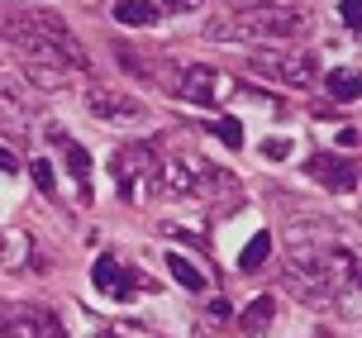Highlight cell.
I'll return each mask as SVG.
<instances>
[{
  "label": "cell",
  "instance_id": "obj_13",
  "mask_svg": "<svg viewBox=\"0 0 362 338\" xmlns=\"http://www.w3.org/2000/svg\"><path fill=\"white\" fill-rule=\"evenodd\" d=\"M57 143H62V158H67V167H72V177L86 186V196H90V158H86V148L76 139H67V134H53Z\"/></svg>",
  "mask_w": 362,
  "mask_h": 338
},
{
  "label": "cell",
  "instance_id": "obj_11",
  "mask_svg": "<svg viewBox=\"0 0 362 338\" xmlns=\"http://www.w3.org/2000/svg\"><path fill=\"white\" fill-rule=\"evenodd\" d=\"M224 91L229 86H224V76L215 67H181L177 76V95H186L191 105H215Z\"/></svg>",
  "mask_w": 362,
  "mask_h": 338
},
{
  "label": "cell",
  "instance_id": "obj_10",
  "mask_svg": "<svg viewBox=\"0 0 362 338\" xmlns=\"http://www.w3.org/2000/svg\"><path fill=\"white\" fill-rule=\"evenodd\" d=\"M90 281H95V291L110 296V301H129V291H148V276H139L134 267L115 262V257H100V262L90 267Z\"/></svg>",
  "mask_w": 362,
  "mask_h": 338
},
{
  "label": "cell",
  "instance_id": "obj_14",
  "mask_svg": "<svg viewBox=\"0 0 362 338\" xmlns=\"http://www.w3.org/2000/svg\"><path fill=\"white\" fill-rule=\"evenodd\" d=\"M325 86H329V95H334V100H358V95H362V71L334 67V71L325 76Z\"/></svg>",
  "mask_w": 362,
  "mask_h": 338
},
{
  "label": "cell",
  "instance_id": "obj_20",
  "mask_svg": "<svg viewBox=\"0 0 362 338\" xmlns=\"http://www.w3.org/2000/svg\"><path fill=\"white\" fill-rule=\"evenodd\" d=\"M210 134H219L229 148H243V129H238L234 120H219V124H210Z\"/></svg>",
  "mask_w": 362,
  "mask_h": 338
},
{
  "label": "cell",
  "instance_id": "obj_28",
  "mask_svg": "<svg viewBox=\"0 0 362 338\" xmlns=\"http://www.w3.org/2000/svg\"><path fill=\"white\" fill-rule=\"evenodd\" d=\"M315 338H334V334H315Z\"/></svg>",
  "mask_w": 362,
  "mask_h": 338
},
{
  "label": "cell",
  "instance_id": "obj_18",
  "mask_svg": "<svg viewBox=\"0 0 362 338\" xmlns=\"http://www.w3.org/2000/svg\"><path fill=\"white\" fill-rule=\"evenodd\" d=\"M24 71H29V81L43 86V91H62L67 81H72V71H62V67H38V62H29Z\"/></svg>",
  "mask_w": 362,
  "mask_h": 338
},
{
  "label": "cell",
  "instance_id": "obj_3",
  "mask_svg": "<svg viewBox=\"0 0 362 338\" xmlns=\"http://www.w3.org/2000/svg\"><path fill=\"white\" fill-rule=\"evenodd\" d=\"M153 181L172 200H234L238 196V181L224 167H215L210 158H200V153H177V158L158 162Z\"/></svg>",
  "mask_w": 362,
  "mask_h": 338
},
{
  "label": "cell",
  "instance_id": "obj_12",
  "mask_svg": "<svg viewBox=\"0 0 362 338\" xmlns=\"http://www.w3.org/2000/svg\"><path fill=\"white\" fill-rule=\"evenodd\" d=\"M115 19L134 24V29H148V24H158V5H148V0H115Z\"/></svg>",
  "mask_w": 362,
  "mask_h": 338
},
{
  "label": "cell",
  "instance_id": "obj_26",
  "mask_svg": "<svg viewBox=\"0 0 362 338\" xmlns=\"http://www.w3.org/2000/svg\"><path fill=\"white\" fill-rule=\"evenodd\" d=\"M262 153H267V158H272V162H276V158H286V143H276V139H272V143H267V148H262Z\"/></svg>",
  "mask_w": 362,
  "mask_h": 338
},
{
  "label": "cell",
  "instance_id": "obj_8",
  "mask_svg": "<svg viewBox=\"0 0 362 338\" xmlns=\"http://www.w3.org/2000/svg\"><path fill=\"white\" fill-rule=\"evenodd\" d=\"M86 110L100 120V124H139V120L148 115L134 95H124V91H115V86H90L86 91Z\"/></svg>",
  "mask_w": 362,
  "mask_h": 338
},
{
  "label": "cell",
  "instance_id": "obj_5",
  "mask_svg": "<svg viewBox=\"0 0 362 338\" xmlns=\"http://www.w3.org/2000/svg\"><path fill=\"white\" fill-rule=\"evenodd\" d=\"M253 67L272 81H286V86H310L315 81V57L305 48H257L253 53Z\"/></svg>",
  "mask_w": 362,
  "mask_h": 338
},
{
  "label": "cell",
  "instance_id": "obj_17",
  "mask_svg": "<svg viewBox=\"0 0 362 338\" xmlns=\"http://www.w3.org/2000/svg\"><path fill=\"white\" fill-rule=\"evenodd\" d=\"M167 272H172V276H177L186 291H205V276H200V272L191 267V262H186L181 252H167Z\"/></svg>",
  "mask_w": 362,
  "mask_h": 338
},
{
  "label": "cell",
  "instance_id": "obj_27",
  "mask_svg": "<svg viewBox=\"0 0 362 338\" xmlns=\"http://www.w3.org/2000/svg\"><path fill=\"white\" fill-rule=\"evenodd\" d=\"M100 338H119V334H110V329H105V334H100Z\"/></svg>",
  "mask_w": 362,
  "mask_h": 338
},
{
  "label": "cell",
  "instance_id": "obj_19",
  "mask_svg": "<svg viewBox=\"0 0 362 338\" xmlns=\"http://www.w3.org/2000/svg\"><path fill=\"white\" fill-rule=\"evenodd\" d=\"M115 57H119V67L124 71H134V76H144V81H153V62H148L144 53H134V48H124V43H115Z\"/></svg>",
  "mask_w": 362,
  "mask_h": 338
},
{
  "label": "cell",
  "instance_id": "obj_9",
  "mask_svg": "<svg viewBox=\"0 0 362 338\" xmlns=\"http://www.w3.org/2000/svg\"><path fill=\"white\" fill-rule=\"evenodd\" d=\"M310 177H320V186H329V191H339V196H348V191H358L362 181V167L358 162L339 158V153H315V158L305 162Z\"/></svg>",
  "mask_w": 362,
  "mask_h": 338
},
{
  "label": "cell",
  "instance_id": "obj_16",
  "mask_svg": "<svg viewBox=\"0 0 362 338\" xmlns=\"http://www.w3.org/2000/svg\"><path fill=\"white\" fill-rule=\"evenodd\" d=\"M267 252H272V233H253L248 248L238 252V272H257L262 262H267Z\"/></svg>",
  "mask_w": 362,
  "mask_h": 338
},
{
  "label": "cell",
  "instance_id": "obj_4",
  "mask_svg": "<svg viewBox=\"0 0 362 338\" xmlns=\"http://www.w3.org/2000/svg\"><path fill=\"white\" fill-rule=\"evenodd\" d=\"M310 24L305 10H296V5H262V10H243L238 19H215L210 24V38H291L300 34Z\"/></svg>",
  "mask_w": 362,
  "mask_h": 338
},
{
  "label": "cell",
  "instance_id": "obj_22",
  "mask_svg": "<svg viewBox=\"0 0 362 338\" xmlns=\"http://www.w3.org/2000/svg\"><path fill=\"white\" fill-rule=\"evenodd\" d=\"M163 10H172V15H186V10H200V0H163Z\"/></svg>",
  "mask_w": 362,
  "mask_h": 338
},
{
  "label": "cell",
  "instance_id": "obj_24",
  "mask_svg": "<svg viewBox=\"0 0 362 338\" xmlns=\"http://www.w3.org/2000/svg\"><path fill=\"white\" fill-rule=\"evenodd\" d=\"M15 167H19V158L10 153V148H0V172H15Z\"/></svg>",
  "mask_w": 362,
  "mask_h": 338
},
{
  "label": "cell",
  "instance_id": "obj_1",
  "mask_svg": "<svg viewBox=\"0 0 362 338\" xmlns=\"http://www.w3.org/2000/svg\"><path fill=\"white\" fill-rule=\"evenodd\" d=\"M0 38H10L38 67H62V71L86 67L81 43L72 38L67 19L53 15V10H0Z\"/></svg>",
  "mask_w": 362,
  "mask_h": 338
},
{
  "label": "cell",
  "instance_id": "obj_21",
  "mask_svg": "<svg viewBox=\"0 0 362 338\" xmlns=\"http://www.w3.org/2000/svg\"><path fill=\"white\" fill-rule=\"evenodd\" d=\"M29 172H34L38 191H48V196H53V167H48V162H34V167H29Z\"/></svg>",
  "mask_w": 362,
  "mask_h": 338
},
{
  "label": "cell",
  "instance_id": "obj_29",
  "mask_svg": "<svg viewBox=\"0 0 362 338\" xmlns=\"http://www.w3.org/2000/svg\"><path fill=\"white\" fill-rule=\"evenodd\" d=\"M0 248H5V238H0Z\"/></svg>",
  "mask_w": 362,
  "mask_h": 338
},
{
  "label": "cell",
  "instance_id": "obj_7",
  "mask_svg": "<svg viewBox=\"0 0 362 338\" xmlns=\"http://www.w3.org/2000/svg\"><path fill=\"white\" fill-rule=\"evenodd\" d=\"M158 172V153H153V143H129L115 153V177H119V191L124 200H139V186L153 181Z\"/></svg>",
  "mask_w": 362,
  "mask_h": 338
},
{
  "label": "cell",
  "instance_id": "obj_25",
  "mask_svg": "<svg viewBox=\"0 0 362 338\" xmlns=\"http://www.w3.org/2000/svg\"><path fill=\"white\" fill-rule=\"evenodd\" d=\"M229 5H234L238 15H243V10H262V5H267V0H229Z\"/></svg>",
  "mask_w": 362,
  "mask_h": 338
},
{
  "label": "cell",
  "instance_id": "obj_15",
  "mask_svg": "<svg viewBox=\"0 0 362 338\" xmlns=\"http://www.w3.org/2000/svg\"><path fill=\"white\" fill-rule=\"evenodd\" d=\"M272 315H276V296H257V301L243 310L238 324H243V334H262V329L272 324Z\"/></svg>",
  "mask_w": 362,
  "mask_h": 338
},
{
  "label": "cell",
  "instance_id": "obj_23",
  "mask_svg": "<svg viewBox=\"0 0 362 338\" xmlns=\"http://www.w3.org/2000/svg\"><path fill=\"white\" fill-rule=\"evenodd\" d=\"M344 19L348 24H362V0H344Z\"/></svg>",
  "mask_w": 362,
  "mask_h": 338
},
{
  "label": "cell",
  "instance_id": "obj_2",
  "mask_svg": "<svg viewBox=\"0 0 362 338\" xmlns=\"http://www.w3.org/2000/svg\"><path fill=\"white\" fill-rule=\"evenodd\" d=\"M286 291L296 296L300 305H329L339 291L348 286H362V267L348 257V252H300L286 262Z\"/></svg>",
  "mask_w": 362,
  "mask_h": 338
},
{
  "label": "cell",
  "instance_id": "obj_6",
  "mask_svg": "<svg viewBox=\"0 0 362 338\" xmlns=\"http://www.w3.org/2000/svg\"><path fill=\"white\" fill-rule=\"evenodd\" d=\"M0 338H67L62 320L43 305H0Z\"/></svg>",
  "mask_w": 362,
  "mask_h": 338
}]
</instances>
